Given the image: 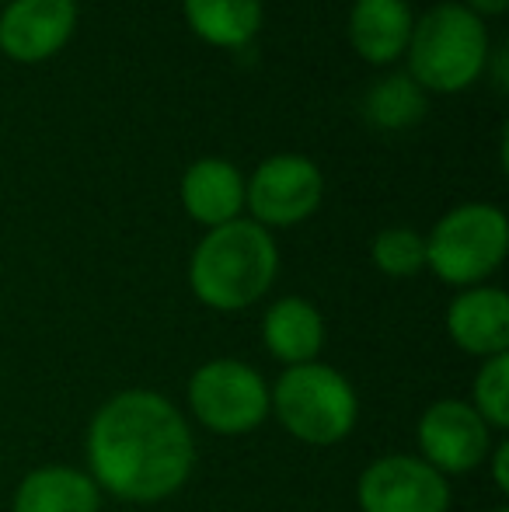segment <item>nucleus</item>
Returning <instances> with one entry per match:
<instances>
[{
    "label": "nucleus",
    "mask_w": 509,
    "mask_h": 512,
    "mask_svg": "<svg viewBox=\"0 0 509 512\" xmlns=\"http://www.w3.org/2000/svg\"><path fill=\"white\" fill-rule=\"evenodd\" d=\"M74 28V0H11L0 14V53L14 63H42L67 46Z\"/></svg>",
    "instance_id": "9d476101"
},
{
    "label": "nucleus",
    "mask_w": 509,
    "mask_h": 512,
    "mask_svg": "<svg viewBox=\"0 0 509 512\" xmlns=\"http://www.w3.org/2000/svg\"><path fill=\"white\" fill-rule=\"evenodd\" d=\"M374 265L391 279H412L426 269V237L412 227H387L370 244Z\"/></svg>",
    "instance_id": "a211bd4d"
},
{
    "label": "nucleus",
    "mask_w": 509,
    "mask_h": 512,
    "mask_svg": "<svg viewBox=\"0 0 509 512\" xmlns=\"http://www.w3.org/2000/svg\"><path fill=\"white\" fill-rule=\"evenodd\" d=\"M450 499V478L415 453H384L356 481L360 512H447Z\"/></svg>",
    "instance_id": "0eeeda50"
},
{
    "label": "nucleus",
    "mask_w": 509,
    "mask_h": 512,
    "mask_svg": "<svg viewBox=\"0 0 509 512\" xmlns=\"http://www.w3.org/2000/svg\"><path fill=\"white\" fill-rule=\"evenodd\" d=\"M185 398L196 422L213 436H248L269 418V384L245 359L220 356L189 377Z\"/></svg>",
    "instance_id": "423d86ee"
},
{
    "label": "nucleus",
    "mask_w": 509,
    "mask_h": 512,
    "mask_svg": "<svg viewBox=\"0 0 509 512\" xmlns=\"http://www.w3.org/2000/svg\"><path fill=\"white\" fill-rule=\"evenodd\" d=\"M447 335L461 352L492 359L509 352V297L499 286H468L447 307Z\"/></svg>",
    "instance_id": "9b49d317"
},
{
    "label": "nucleus",
    "mask_w": 509,
    "mask_h": 512,
    "mask_svg": "<svg viewBox=\"0 0 509 512\" xmlns=\"http://www.w3.org/2000/svg\"><path fill=\"white\" fill-rule=\"evenodd\" d=\"M88 474L129 506H154L189 485L196 436L175 401L150 387H129L102 401L84 436Z\"/></svg>",
    "instance_id": "f257e3e1"
},
{
    "label": "nucleus",
    "mask_w": 509,
    "mask_h": 512,
    "mask_svg": "<svg viewBox=\"0 0 509 512\" xmlns=\"http://www.w3.org/2000/svg\"><path fill=\"white\" fill-rule=\"evenodd\" d=\"M182 206L203 227H224L241 220L245 209V178L224 157H203L182 175Z\"/></svg>",
    "instance_id": "f8f14e48"
},
{
    "label": "nucleus",
    "mask_w": 509,
    "mask_h": 512,
    "mask_svg": "<svg viewBox=\"0 0 509 512\" xmlns=\"http://www.w3.org/2000/svg\"><path fill=\"white\" fill-rule=\"evenodd\" d=\"M415 443L419 457L443 478H450V474H471L485 464L492 450V429L468 401L440 398L419 415Z\"/></svg>",
    "instance_id": "1a4fd4ad"
},
{
    "label": "nucleus",
    "mask_w": 509,
    "mask_h": 512,
    "mask_svg": "<svg viewBox=\"0 0 509 512\" xmlns=\"http://www.w3.org/2000/svg\"><path fill=\"white\" fill-rule=\"evenodd\" d=\"M321 196H325L321 168L304 154L265 157L245 182V206L265 230L304 223L321 206Z\"/></svg>",
    "instance_id": "6e6552de"
},
{
    "label": "nucleus",
    "mask_w": 509,
    "mask_h": 512,
    "mask_svg": "<svg viewBox=\"0 0 509 512\" xmlns=\"http://www.w3.org/2000/svg\"><path fill=\"white\" fill-rule=\"evenodd\" d=\"M14 512H102V488L88 471L46 464L28 471L14 488Z\"/></svg>",
    "instance_id": "ddd939ff"
},
{
    "label": "nucleus",
    "mask_w": 509,
    "mask_h": 512,
    "mask_svg": "<svg viewBox=\"0 0 509 512\" xmlns=\"http://www.w3.org/2000/svg\"><path fill=\"white\" fill-rule=\"evenodd\" d=\"M464 7H468L475 18H499V14H506L509 0H464Z\"/></svg>",
    "instance_id": "412c9836"
},
{
    "label": "nucleus",
    "mask_w": 509,
    "mask_h": 512,
    "mask_svg": "<svg viewBox=\"0 0 509 512\" xmlns=\"http://www.w3.org/2000/svg\"><path fill=\"white\" fill-rule=\"evenodd\" d=\"M279 276V248L255 220L213 227L189 258V290L203 307L238 314L272 290Z\"/></svg>",
    "instance_id": "f03ea898"
},
{
    "label": "nucleus",
    "mask_w": 509,
    "mask_h": 512,
    "mask_svg": "<svg viewBox=\"0 0 509 512\" xmlns=\"http://www.w3.org/2000/svg\"><path fill=\"white\" fill-rule=\"evenodd\" d=\"M471 408L482 415L492 432L509 429V352L482 359V370L471 380Z\"/></svg>",
    "instance_id": "6ab92c4d"
},
{
    "label": "nucleus",
    "mask_w": 509,
    "mask_h": 512,
    "mask_svg": "<svg viewBox=\"0 0 509 512\" xmlns=\"http://www.w3.org/2000/svg\"><path fill=\"white\" fill-rule=\"evenodd\" d=\"M269 415H276L297 443L335 446L353 436L360 422V398L335 366L314 359L279 373L269 387Z\"/></svg>",
    "instance_id": "20e7f679"
},
{
    "label": "nucleus",
    "mask_w": 509,
    "mask_h": 512,
    "mask_svg": "<svg viewBox=\"0 0 509 512\" xmlns=\"http://www.w3.org/2000/svg\"><path fill=\"white\" fill-rule=\"evenodd\" d=\"M262 342L269 356L283 366L314 363L325 349V317L304 297L276 300L262 317Z\"/></svg>",
    "instance_id": "4468645a"
},
{
    "label": "nucleus",
    "mask_w": 509,
    "mask_h": 512,
    "mask_svg": "<svg viewBox=\"0 0 509 512\" xmlns=\"http://www.w3.org/2000/svg\"><path fill=\"white\" fill-rule=\"evenodd\" d=\"M426 115V91L408 74H387L367 91V119L377 129H408Z\"/></svg>",
    "instance_id": "f3484780"
},
{
    "label": "nucleus",
    "mask_w": 509,
    "mask_h": 512,
    "mask_svg": "<svg viewBox=\"0 0 509 512\" xmlns=\"http://www.w3.org/2000/svg\"><path fill=\"white\" fill-rule=\"evenodd\" d=\"M509 251V220L492 203H464L436 220L426 237V269L447 286H482Z\"/></svg>",
    "instance_id": "39448f33"
},
{
    "label": "nucleus",
    "mask_w": 509,
    "mask_h": 512,
    "mask_svg": "<svg viewBox=\"0 0 509 512\" xmlns=\"http://www.w3.org/2000/svg\"><path fill=\"white\" fill-rule=\"evenodd\" d=\"M408 77L422 91L457 95L489 67V32L464 4H440L412 25Z\"/></svg>",
    "instance_id": "7ed1b4c3"
},
{
    "label": "nucleus",
    "mask_w": 509,
    "mask_h": 512,
    "mask_svg": "<svg viewBox=\"0 0 509 512\" xmlns=\"http://www.w3.org/2000/svg\"><path fill=\"white\" fill-rule=\"evenodd\" d=\"M492 464V481H496V488L503 495H509V443L506 439H499V443H492L489 457H485Z\"/></svg>",
    "instance_id": "aec40b11"
},
{
    "label": "nucleus",
    "mask_w": 509,
    "mask_h": 512,
    "mask_svg": "<svg viewBox=\"0 0 509 512\" xmlns=\"http://www.w3.org/2000/svg\"><path fill=\"white\" fill-rule=\"evenodd\" d=\"M492 512H509V506H496V509H492Z\"/></svg>",
    "instance_id": "4be33fe9"
},
{
    "label": "nucleus",
    "mask_w": 509,
    "mask_h": 512,
    "mask_svg": "<svg viewBox=\"0 0 509 512\" xmlns=\"http://www.w3.org/2000/svg\"><path fill=\"white\" fill-rule=\"evenodd\" d=\"M185 21L217 49H241L262 28V0H182Z\"/></svg>",
    "instance_id": "dca6fc26"
},
{
    "label": "nucleus",
    "mask_w": 509,
    "mask_h": 512,
    "mask_svg": "<svg viewBox=\"0 0 509 512\" xmlns=\"http://www.w3.org/2000/svg\"><path fill=\"white\" fill-rule=\"evenodd\" d=\"M412 25L415 18L408 11V0H356L349 11V42L360 60L387 67L405 56Z\"/></svg>",
    "instance_id": "2eb2a0df"
}]
</instances>
